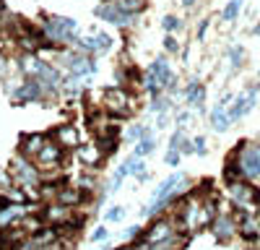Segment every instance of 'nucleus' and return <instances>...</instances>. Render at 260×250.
Here are the masks:
<instances>
[{
  "mask_svg": "<svg viewBox=\"0 0 260 250\" xmlns=\"http://www.w3.org/2000/svg\"><path fill=\"white\" fill-rule=\"evenodd\" d=\"M133 97H130L125 89H110L104 94V112L117 115V117H127L133 112Z\"/></svg>",
  "mask_w": 260,
  "mask_h": 250,
  "instance_id": "obj_1",
  "label": "nucleus"
},
{
  "mask_svg": "<svg viewBox=\"0 0 260 250\" xmlns=\"http://www.w3.org/2000/svg\"><path fill=\"white\" fill-rule=\"evenodd\" d=\"M229 196H232V201H234V206H242V208H252L255 211V203H257V198H260V193L255 191L252 185H247V182H229Z\"/></svg>",
  "mask_w": 260,
  "mask_h": 250,
  "instance_id": "obj_2",
  "label": "nucleus"
},
{
  "mask_svg": "<svg viewBox=\"0 0 260 250\" xmlns=\"http://www.w3.org/2000/svg\"><path fill=\"white\" fill-rule=\"evenodd\" d=\"M73 29H76L73 18H47V24H45V32H47L50 42L73 39Z\"/></svg>",
  "mask_w": 260,
  "mask_h": 250,
  "instance_id": "obj_3",
  "label": "nucleus"
},
{
  "mask_svg": "<svg viewBox=\"0 0 260 250\" xmlns=\"http://www.w3.org/2000/svg\"><path fill=\"white\" fill-rule=\"evenodd\" d=\"M240 164H242V175L255 180L260 177V151L257 149H247V146L242 143L240 146Z\"/></svg>",
  "mask_w": 260,
  "mask_h": 250,
  "instance_id": "obj_4",
  "label": "nucleus"
},
{
  "mask_svg": "<svg viewBox=\"0 0 260 250\" xmlns=\"http://www.w3.org/2000/svg\"><path fill=\"white\" fill-rule=\"evenodd\" d=\"M37 162H39L42 167H57V164L62 162V143L47 138L45 146H42V151L37 154Z\"/></svg>",
  "mask_w": 260,
  "mask_h": 250,
  "instance_id": "obj_5",
  "label": "nucleus"
},
{
  "mask_svg": "<svg viewBox=\"0 0 260 250\" xmlns=\"http://www.w3.org/2000/svg\"><path fill=\"white\" fill-rule=\"evenodd\" d=\"M175 219H164V222H156L154 224V229H151V232H148V245L151 247H161V242L164 240H169L172 235H175Z\"/></svg>",
  "mask_w": 260,
  "mask_h": 250,
  "instance_id": "obj_6",
  "label": "nucleus"
},
{
  "mask_svg": "<svg viewBox=\"0 0 260 250\" xmlns=\"http://www.w3.org/2000/svg\"><path fill=\"white\" fill-rule=\"evenodd\" d=\"M45 136H21V143H18V154L26 157V159H37V154L42 151V146H45Z\"/></svg>",
  "mask_w": 260,
  "mask_h": 250,
  "instance_id": "obj_7",
  "label": "nucleus"
},
{
  "mask_svg": "<svg viewBox=\"0 0 260 250\" xmlns=\"http://www.w3.org/2000/svg\"><path fill=\"white\" fill-rule=\"evenodd\" d=\"M13 175H16L18 182H37L39 180V172L29 164V159L21 157V154H18V159H13Z\"/></svg>",
  "mask_w": 260,
  "mask_h": 250,
  "instance_id": "obj_8",
  "label": "nucleus"
},
{
  "mask_svg": "<svg viewBox=\"0 0 260 250\" xmlns=\"http://www.w3.org/2000/svg\"><path fill=\"white\" fill-rule=\"evenodd\" d=\"M211 224H213V235L219 237V240H229L237 232V222L229 214H216V219Z\"/></svg>",
  "mask_w": 260,
  "mask_h": 250,
  "instance_id": "obj_9",
  "label": "nucleus"
},
{
  "mask_svg": "<svg viewBox=\"0 0 260 250\" xmlns=\"http://www.w3.org/2000/svg\"><path fill=\"white\" fill-rule=\"evenodd\" d=\"M96 16L104 18V21H112L117 26H125L127 21H133V13L120 11V6H102V8H96Z\"/></svg>",
  "mask_w": 260,
  "mask_h": 250,
  "instance_id": "obj_10",
  "label": "nucleus"
},
{
  "mask_svg": "<svg viewBox=\"0 0 260 250\" xmlns=\"http://www.w3.org/2000/svg\"><path fill=\"white\" fill-rule=\"evenodd\" d=\"M73 216V211H71V206H65V203H60L57 201V206H50L45 214H42L39 219L42 222H50V224H62L65 219H71Z\"/></svg>",
  "mask_w": 260,
  "mask_h": 250,
  "instance_id": "obj_11",
  "label": "nucleus"
},
{
  "mask_svg": "<svg viewBox=\"0 0 260 250\" xmlns=\"http://www.w3.org/2000/svg\"><path fill=\"white\" fill-rule=\"evenodd\" d=\"M102 157H104L102 149H99V146H94V143L78 146V159H81V164H86V167H99Z\"/></svg>",
  "mask_w": 260,
  "mask_h": 250,
  "instance_id": "obj_12",
  "label": "nucleus"
},
{
  "mask_svg": "<svg viewBox=\"0 0 260 250\" xmlns=\"http://www.w3.org/2000/svg\"><path fill=\"white\" fill-rule=\"evenodd\" d=\"M148 76H154L156 81H159V86L161 89H167V86H172V73H169V66H167V60L164 57H159L154 66H151V71H148Z\"/></svg>",
  "mask_w": 260,
  "mask_h": 250,
  "instance_id": "obj_13",
  "label": "nucleus"
},
{
  "mask_svg": "<svg viewBox=\"0 0 260 250\" xmlns=\"http://www.w3.org/2000/svg\"><path fill=\"white\" fill-rule=\"evenodd\" d=\"M89 198V193L86 191H81V188H62V191H57V201L60 203H65V206H78L81 201H86Z\"/></svg>",
  "mask_w": 260,
  "mask_h": 250,
  "instance_id": "obj_14",
  "label": "nucleus"
},
{
  "mask_svg": "<svg viewBox=\"0 0 260 250\" xmlns=\"http://www.w3.org/2000/svg\"><path fill=\"white\" fill-rule=\"evenodd\" d=\"M55 138H57V143H62V149H73V146H78V128L62 125V128H57Z\"/></svg>",
  "mask_w": 260,
  "mask_h": 250,
  "instance_id": "obj_15",
  "label": "nucleus"
},
{
  "mask_svg": "<svg viewBox=\"0 0 260 250\" xmlns=\"http://www.w3.org/2000/svg\"><path fill=\"white\" fill-rule=\"evenodd\" d=\"M224 177H226L229 182H237V180L245 177V175H242V164H240V151H237L234 157H229V162H226V167H224Z\"/></svg>",
  "mask_w": 260,
  "mask_h": 250,
  "instance_id": "obj_16",
  "label": "nucleus"
},
{
  "mask_svg": "<svg viewBox=\"0 0 260 250\" xmlns=\"http://www.w3.org/2000/svg\"><path fill=\"white\" fill-rule=\"evenodd\" d=\"M252 102H255V94H252V91H250L247 97H240V99L234 102V110H229V117H232V120L242 117V115H245V112L252 107Z\"/></svg>",
  "mask_w": 260,
  "mask_h": 250,
  "instance_id": "obj_17",
  "label": "nucleus"
},
{
  "mask_svg": "<svg viewBox=\"0 0 260 250\" xmlns=\"http://www.w3.org/2000/svg\"><path fill=\"white\" fill-rule=\"evenodd\" d=\"M211 122H213L216 131H226V128H229L232 117H229V112H224V104H219V107L211 112Z\"/></svg>",
  "mask_w": 260,
  "mask_h": 250,
  "instance_id": "obj_18",
  "label": "nucleus"
},
{
  "mask_svg": "<svg viewBox=\"0 0 260 250\" xmlns=\"http://www.w3.org/2000/svg\"><path fill=\"white\" fill-rule=\"evenodd\" d=\"M83 45L89 47V50H99V52H107V50H110V37H107V34H96V37H91V39H86Z\"/></svg>",
  "mask_w": 260,
  "mask_h": 250,
  "instance_id": "obj_19",
  "label": "nucleus"
},
{
  "mask_svg": "<svg viewBox=\"0 0 260 250\" xmlns=\"http://www.w3.org/2000/svg\"><path fill=\"white\" fill-rule=\"evenodd\" d=\"M185 99L190 104H201L203 102V86H201V83H190V89L185 91Z\"/></svg>",
  "mask_w": 260,
  "mask_h": 250,
  "instance_id": "obj_20",
  "label": "nucleus"
},
{
  "mask_svg": "<svg viewBox=\"0 0 260 250\" xmlns=\"http://www.w3.org/2000/svg\"><path fill=\"white\" fill-rule=\"evenodd\" d=\"M120 11H125V13H136V11H141L143 8V0H120Z\"/></svg>",
  "mask_w": 260,
  "mask_h": 250,
  "instance_id": "obj_21",
  "label": "nucleus"
},
{
  "mask_svg": "<svg viewBox=\"0 0 260 250\" xmlns=\"http://www.w3.org/2000/svg\"><path fill=\"white\" fill-rule=\"evenodd\" d=\"M151 151H154V141H151L148 136L141 138V143L136 146V157H146V154H151Z\"/></svg>",
  "mask_w": 260,
  "mask_h": 250,
  "instance_id": "obj_22",
  "label": "nucleus"
},
{
  "mask_svg": "<svg viewBox=\"0 0 260 250\" xmlns=\"http://www.w3.org/2000/svg\"><path fill=\"white\" fill-rule=\"evenodd\" d=\"M240 8H242V0H232V3L224 8V18L226 21H232V18H237V13H240Z\"/></svg>",
  "mask_w": 260,
  "mask_h": 250,
  "instance_id": "obj_23",
  "label": "nucleus"
},
{
  "mask_svg": "<svg viewBox=\"0 0 260 250\" xmlns=\"http://www.w3.org/2000/svg\"><path fill=\"white\" fill-rule=\"evenodd\" d=\"M122 216H125V211H122L120 206H115V208H110V211H107V222H120Z\"/></svg>",
  "mask_w": 260,
  "mask_h": 250,
  "instance_id": "obj_24",
  "label": "nucleus"
},
{
  "mask_svg": "<svg viewBox=\"0 0 260 250\" xmlns=\"http://www.w3.org/2000/svg\"><path fill=\"white\" fill-rule=\"evenodd\" d=\"M161 24H164V29H167V32H175V29L180 26V21H177L175 16H167V18L161 21Z\"/></svg>",
  "mask_w": 260,
  "mask_h": 250,
  "instance_id": "obj_25",
  "label": "nucleus"
},
{
  "mask_svg": "<svg viewBox=\"0 0 260 250\" xmlns=\"http://www.w3.org/2000/svg\"><path fill=\"white\" fill-rule=\"evenodd\" d=\"M177 159H180V149H177V146H172V151L167 154V162L169 164H177Z\"/></svg>",
  "mask_w": 260,
  "mask_h": 250,
  "instance_id": "obj_26",
  "label": "nucleus"
},
{
  "mask_svg": "<svg viewBox=\"0 0 260 250\" xmlns=\"http://www.w3.org/2000/svg\"><path fill=\"white\" fill-rule=\"evenodd\" d=\"M229 57L234 60V66H240V60H242V50H240V47H234V50H229Z\"/></svg>",
  "mask_w": 260,
  "mask_h": 250,
  "instance_id": "obj_27",
  "label": "nucleus"
},
{
  "mask_svg": "<svg viewBox=\"0 0 260 250\" xmlns=\"http://www.w3.org/2000/svg\"><path fill=\"white\" fill-rule=\"evenodd\" d=\"M195 151H198V154H206V138H195Z\"/></svg>",
  "mask_w": 260,
  "mask_h": 250,
  "instance_id": "obj_28",
  "label": "nucleus"
},
{
  "mask_svg": "<svg viewBox=\"0 0 260 250\" xmlns=\"http://www.w3.org/2000/svg\"><path fill=\"white\" fill-rule=\"evenodd\" d=\"M164 47H167L169 52H175V50H177V42H175V37H167V39H164Z\"/></svg>",
  "mask_w": 260,
  "mask_h": 250,
  "instance_id": "obj_29",
  "label": "nucleus"
},
{
  "mask_svg": "<svg viewBox=\"0 0 260 250\" xmlns=\"http://www.w3.org/2000/svg\"><path fill=\"white\" fill-rule=\"evenodd\" d=\"M91 237H94L96 242H99V240H104V237H107V229H104V227H96V229H94V235H91Z\"/></svg>",
  "mask_w": 260,
  "mask_h": 250,
  "instance_id": "obj_30",
  "label": "nucleus"
},
{
  "mask_svg": "<svg viewBox=\"0 0 260 250\" xmlns=\"http://www.w3.org/2000/svg\"><path fill=\"white\" fill-rule=\"evenodd\" d=\"M0 191H3V193L8 191V177H6L3 172H0Z\"/></svg>",
  "mask_w": 260,
  "mask_h": 250,
  "instance_id": "obj_31",
  "label": "nucleus"
},
{
  "mask_svg": "<svg viewBox=\"0 0 260 250\" xmlns=\"http://www.w3.org/2000/svg\"><path fill=\"white\" fill-rule=\"evenodd\" d=\"M180 151H182V154H190V151H195V149H192L190 141H182V149H180Z\"/></svg>",
  "mask_w": 260,
  "mask_h": 250,
  "instance_id": "obj_32",
  "label": "nucleus"
},
{
  "mask_svg": "<svg viewBox=\"0 0 260 250\" xmlns=\"http://www.w3.org/2000/svg\"><path fill=\"white\" fill-rule=\"evenodd\" d=\"M206 29H208V21H203V24H201V29H198V37H203V34H206Z\"/></svg>",
  "mask_w": 260,
  "mask_h": 250,
  "instance_id": "obj_33",
  "label": "nucleus"
},
{
  "mask_svg": "<svg viewBox=\"0 0 260 250\" xmlns=\"http://www.w3.org/2000/svg\"><path fill=\"white\" fill-rule=\"evenodd\" d=\"M6 71V60H3V55H0V73Z\"/></svg>",
  "mask_w": 260,
  "mask_h": 250,
  "instance_id": "obj_34",
  "label": "nucleus"
},
{
  "mask_svg": "<svg viewBox=\"0 0 260 250\" xmlns=\"http://www.w3.org/2000/svg\"><path fill=\"white\" fill-rule=\"evenodd\" d=\"M195 3V0H182V6H192Z\"/></svg>",
  "mask_w": 260,
  "mask_h": 250,
  "instance_id": "obj_35",
  "label": "nucleus"
},
{
  "mask_svg": "<svg viewBox=\"0 0 260 250\" xmlns=\"http://www.w3.org/2000/svg\"><path fill=\"white\" fill-rule=\"evenodd\" d=\"M0 11H3V0H0Z\"/></svg>",
  "mask_w": 260,
  "mask_h": 250,
  "instance_id": "obj_36",
  "label": "nucleus"
},
{
  "mask_svg": "<svg viewBox=\"0 0 260 250\" xmlns=\"http://www.w3.org/2000/svg\"><path fill=\"white\" fill-rule=\"evenodd\" d=\"M255 34H260V26H257V29H255Z\"/></svg>",
  "mask_w": 260,
  "mask_h": 250,
  "instance_id": "obj_37",
  "label": "nucleus"
}]
</instances>
